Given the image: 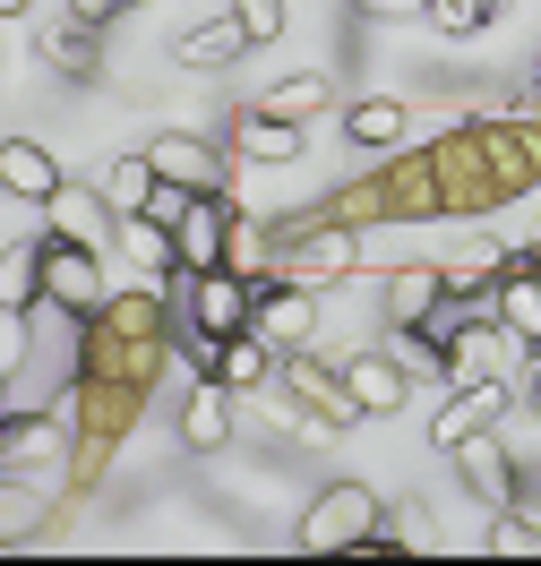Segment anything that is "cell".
<instances>
[{
  "label": "cell",
  "mask_w": 541,
  "mask_h": 566,
  "mask_svg": "<svg viewBox=\"0 0 541 566\" xmlns=\"http://www.w3.org/2000/svg\"><path fill=\"white\" fill-rule=\"evenodd\" d=\"M430 172H438V207L447 214L507 207V198H524L541 180V120H524V112H472V120L430 138Z\"/></svg>",
  "instance_id": "cell-1"
},
{
  "label": "cell",
  "mask_w": 541,
  "mask_h": 566,
  "mask_svg": "<svg viewBox=\"0 0 541 566\" xmlns=\"http://www.w3.org/2000/svg\"><path fill=\"white\" fill-rule=\"evenodd\" d=\"M164 360H173V301H155V292H121L95 318H77V369H86V378L155 387Z\"/></svg>",
  "instance_id": "cell-2"
},
{
  "label": "cell",
  "mask_w": 541,
  "mask_h": 566,
  "mask_svg": "<svg viewBox=\"0 0 541 566\" xmlns=\"http://www.w3.org/2000/svg\"><path fill=\"white\" fill-rule=\"evenodd\" d=\"M267 275L275 283H344L361 275V232L344 214H292V223H267Z\"/></svg>",
  "instance_id": "cell-3"
},
{
  "label": "cell",
  "mask_w": 541,
  "mask_h": 566,
  "mask_svg": "<svg viewBox=\"0 0 541 566\" xmlns=\"http://www.w3.org/2000/svg\"><path fill=\"white\" fill-rule=\"evenodd\" d=\"M378 515H387V497L370 490V481H326V490L301 506V532H292V541H301L310 558H353L361 541L378 532Z\"/></svg>",
  "instance_id": "cell-4"
},
{
  "label": "cell",
  "mask_w": 541,
  "mask_h": 566,
  "mask_svg": "<svg viewBox=\"0 0 541 566\" xmlns=\"http://www.w3.org/2000/svg\"><path fill=\"white\" fill-rule=\"evenodd\" d=\"M275 387L292 395V412H301V429H310V438H335V429H353V421H361L353 387H344V360H319L310 344H292V353H284Z\"/></svg>",
  "instance_id": "cell-5"
},
{
  "label": "cell",
  "mask_w": 541,
  "mask_h": 566,
  "mask_svg": "<svg viewBox=\"0 0 541 566\" xmlns=\"http://www.w3.org/2000/svg\"><path fill=\"white\" fill-rule=\"evenodd\" d=\"M70 455H77V429L52 421V412H0V472H27L43 490L70 481Z\"/></svg>",
  "instance_id": "cell-6"
},
{
  "label": "cell",
  "mask_w": 541,
  "mask_h": 566,
  "mask_svg": "<svg viewBox=\"0 0 541 566\" xmlns=\"http://www.w3.org/2000/svg\"><path fill=\"white\" fill-rule=\"evenodd\" d=\"M104 301H112V283H104V249L43 232V310H61V318H95Z\"/></svg>",
  "instance_id": "cell-7"
},
{
  "label": "cell",
  "mask_w": 541,
  "mask_h": 566,
  "mask_svg": "<svg viewBox=\"0 0 541 566\" xmlns=\"http://www.w3.org/2000/svg\"><path fill=\"white\" fill-rule=\"evenodd\" d=\"M507 412H516V378H465V395H447L430 412V447L447 455L456 438H472V429H499Z\"/></svg>",
  "instance_id": "cell-8"
},
{
  "label": "cell",
  "mask_w": 541,
  "mask_h": 566,
  "mask_svg": "<svg viewBox=\"0 0 541 566\" xmlns=\"http://www.w3.org/2000/svg\"><path fill=\"white\" fill-rule=\"evenodd\" d=\"M43 214H52V232L61 241H86V249H121V207H112L95 180H61L52 198H43Z\"/></svg>",
  "instance_id": "cell-9"
},
{
  "label": "cell",
  "mask_w": 541,
  "mask_h": 566,
  "mask_svg": "<svg viewBox=\"0 0 541 566\" xmlns=\"http://www.w3.org/2000/svg\"><path fill=\"white\" fill-rule=\"evenodd\" d=\"M232 189H198L189 198V214L173 223V241H180V266L189 275H207V266H223V249H232Z\"/></svg>",
  "instance_id": "cell-10"
},
{
  "label": "cell",
  "mask_w": 541,
  "mask_h": 566,
  "mask_svg": "<svg viewBox=\"0 0 541 566\" xmlns=\"http://www.w3.org/2000/svg\"><path fill=\"white\" fill-rule=\"evenodd\" d=\"M344 387H353L361 421H387V412H404V395H413V369H404L396 344H370V353L344 360Z\"/></svg>",
  "instance_id": "cell-11"
},
{
  "label": "cell",
  "mask_w": 541,
  "mask_h": 566,
  "mask_svg": "<svg viewBox=\"0 0 541 566\" xmlns=\"http://www.w3.org/2000/svg\"><path fill=\"white\" fill-rule=\"evenodd\" d=\"M447 455H456V472H465V490L481 497L490 515H507V506H516V455L499 447V429H472V438H456Z\"/></svg>",
  "instance_id": "cell-12"
},
{
  "label": "cell",
  "mask_w": 541,
  "mask_h": 566,
  "mask_svg": "<svg viewBox=\"0 0 541 566\" xmlns=\"http://www.w3.org/2000/svg\"><path fill=\"white\" fill-rule=\"evenodd\" d=\"M250 326L275 344V353H292V344H310V335H319V292H310V283H258Z\"/></svg>",
  "instance_id": "cell-13"
},
{
  "label": "cell",
  "mask_w": 541,
  "mask_h": 566,
  "mask_svg": "<svg viewBox=\"0 0 541 566\" xmlns=\"http://www.w3.org/2000/svg\"><path fill=\"white\" fill-rule=\"evenodd\" d=\"M232 387H223L216 369H198L189 378V403H180V447H198V455H223L232 447Z\"/></svg>",
  "instance_id": "cell-14"
},
{
  "label": "cell",
  "mask_w": 541,
  "mask_h": 566,
  "mask_svg": "<svg viewBox=\"0 0 541 566\" xmlns=\"http://www.w3.org/2000/svg\"><path fill=\"white\" fill-rule=\"evenodd\" d=\"M516 369H524V344H516L499 318L465 326V335L447 344V378H456V387H465V378H516Z\"/></svg>",
  "instance_id": "cell-15"
},
{
  "label": "cell",
  "mask_w": 541,
  "mask_h": 566,
  "mask_svg": "<svg viewBox=\"0 0 541 566\" xmlns=\"http://www.w3.org/2000/svg\"><path fill=\"white\" fill-rule=\"evenodd\" d=\"M146 164L164 180H180V189H232V172H223V155L207 138H189V129H164V138L146 146Z\"/></svg>",
  "instance_id": "cell-16"
},
{
  "label": "cell",
  "mask_w": 541,
  "mask_h": 566,
  "mask_svg": "<svg viewBox=\"0 0 541 566\" xmlns=\"http://www.w3.org/2000/svg\"><path fill=\"white\" fill-rule=\"evenodd\" d=\"M241 52H250V27H241L232 9L207 18V27H189V35H173V61H180V70H198V77H223Z\"/></svg>",
  "instance_id": "cell-17"
},
{
  "label": "cell",
  "mask_w": 541,
  "mask_h": 566,
  "mask_svg": "<svg viewBox=\"0 0 541 566\" xmlns=\"http://www.w3.org/2000/svg\"><path fill=\"white\" fill-rule=\"evenodd\" d=\"M207 369H216L223 387L241 395V387H275V369H284V353L258 335V326H241V335H223L216 353H207Z\"/></svg>",
  "instance_id": "cell-18"
},
{
  "label": "cell",
  "mask_w": 541,
  "mask_h": 566,
  "mask_svg": "<svg viewBox=\"0 0 541 566\" xmlns=\"http://www.w3.org/2000/svg\"><path fill=\"white\" fill-rule=\"evenodd\" d=\"M61 164H52V146H35V138H0V189L9 198H27V207H43L52 189H61Z\"/></svg>",
  "instance_id": "cell-19"
},
{
  "label": "cell",
  "mask_w": 541,
  "mask_h": 566,
  "mask_svg": "<svg viewBox=\"0 0 541 566\" xmlns=\"http://www.w3.org/2000/svg\"><path fill=\"white\" fill-rule=\"evenodd\" d=\"M232 155H241V164H292V155H301V129L275 120V112H258V104H241L232 112Z\"/></svg>",
  "instance_id": "cell-20"
},
{
  "label": "cell",
  "mask_w": 541,
  "mask_h": 566,
  "mask_svg": "<svg viewBox=\"0 0 541 566\" xmlns=\"http://www.w3.org/2000/svg\"><path fill=\"white\" fill-rule=\"evenodd\" d=\"M258 112H275V120H319V112H335V77L326 70H292V77H275V86H258Z\"/></svg>",
  "instance_id": "cell-21"
},
{
  "label": "cell",
  "mask_w": 541,
  "mask_h": 566,
  "mask_svg": "<svg viewBox=\"0 0 541 566\" xmlns=\"http://www.w3.org/2000/svg\"><path fill=\"white\" fill-rule=\"evenodd\" d=\"M344 138L370 146V155H387V146L413 138V104H404V95H361V104L344 112Z\"/></svg>",
  "instance_id": "cell-22"
},
{
  "label": "cell",
  "mask_w": 541,
  "mask_h": 566,
  "mask_svg": "<svg viewBox=\"0 0 541 566\" xmlns=\"http://www.w3.org/2000/svg\"><path fill=\"white\" fill-rule=\"evenodd\" d=\"M499 326L524 344V353H541V266H516V258H507V275H499Z\"/></svg>",
  "instance_id": "cell-23"
},
{
  "label": "cell",
  "mask_w": 541,
  "mask_h": 566,
  "mask_svg": "<svg viewBox=\"0 0 541 566\" xmlns=\"http://www.w3.org/2000/svg\"><path fill=\"white\" fill-rule=\"evenodd\" d=\"M52 524V490L27 472H0V541H35Z\"/></svg>",
  "instance_id": "cell-24"
},
{
  "label": "cell",
  "mask_w": 541,
  "mask_h": 566,
  "mask_svg": "<svg viewBox=\"0 0 541 566\" xmlns=\"http://www.w3.org/2000/svg\"><path fill=\"white\" fill-rule=\"evenodd\" d=\"M438 292H447V266H396V275H387V335H396V326H422Z\"/></svg>",
  "instance_id": "cell-25"
},
{
  "label": "cell",
  "mask_w": 541,
  "mask_h": 566,
  "mask_svg": "<svg viewBox=\"0 0 541 566\" xmlns=\"http://www.w3.org/2000/svg\"><path fill=\"white\" fill-rule=\"evenodd\" d=\"M0 310H43V241H0Z\"/></svg>",
  "instance_id": "cell-26"
},
{
  "label": "cell",
  "mask_w": 541,
  "mask_h": 566,
  "mask_svg": "<svg viewBox=\"0 0 541 566\" xmlns=\"http://www.w3.org/2000/svg\"><path fill=\"white\" fill-rule=\"evenodd\" d=\"M35 52L52 61L61 77H77V86H95L104 77V52H95V27H52V35H35Z\"/></svg>",
  "instance_id": "cell-27"
},
{
  "label": "cell",
  "mask_w": 541,
  "mask_h": 566,
  "mask_svg": "<svg viewBox=\"0 0 541 566\" xmlns=\"http://www.w3.org/2000/svg\"><path fill=\"white\" fill-rule=\"evenodd\" d=\"M155 180H164V172L146 164V146H138V155H104V172H95V189H104V198H112L121 214H138L146 198H155Z\"/></svg>",
  "instance_id": "cell-28"
},
{
  "label": "cell",
  "mask_w": 541,
  "mask_h": 566,
  "mask_svg": "<svg viewBox=\"0 0 541 566\" xmlns=\"http://www.w3.org/2000/svg\"><path fill=\"white\" fill-rule=\"evenodd\" d=\"M121 249L138 258L146 275H173V266H180V241H173V223H155V214H121Z\"/></svg>",
  "instance_id": "cell-29"
},
{
  "label": "cell",
  "mask_w": 541,
  "mask_h": 566,
  "mask_svg": "<svg viewBox=\"0 0 541 566\" xmlns=\"http://www.w3.org/2000/svg\"><path fill=\"white\" fill-rule=\"evenodd\" d=\"M507 9H516V0H430V27L465 43V35H481L490 18H507Z\"/></svg>",
  "instance_id": "cell-30"
},
{
  "label": "cell",
  "mask_w": 541,
  "mask_h": 566,
  "mask_svg": "<svg viewBox=\"0 0 541 566\" xmlns=\"http://www.w3.org/2000/svg\"><path fill=\"white\" fill-rule=\"evenodd\" d=\"M499 275H507V241H490V232H472L465 258L447 266V283H499Z\"/></svg>",
  "instance_id": "cell-31"
},
{
  "label": "cell",
  "mask_w": 541,
  "mask_h": 566,
  "mask_svg": "<svg viewBox=\"0 0 541 566\" xmlns=\"http://www.w3.org/2000/svg\"><path fill=\"white\" fill-rule=\"evenodd\" d=\"M35 310H0V378H18L27 369V344H35Z\"/></svg>",
  "instance_id": "cell-32"
},
{
  "label": "cell",
  "mask_w": 541,
  "mask_h": 566,
  "mask_svg": "<svg viewBox=\"0 0 541 566\" xmlns=\"http://www.w3.org/2000/svg\"><path fill=\"white\" fill-rule=\"evenodd\" d=\"M232 18L250 27V43H275V35H284V0H232Z\"/></svg>",
  "instance_id": "cell-33"
},
{
  "label": "cell",
  "mask_w": 541,
  "mask_h": 566,
  "mask_svg": "<svg viewBox=\"0 0 541 566\" xmlns=\"http://www.w3.org/2000/svg\"><path fill=\"white\" fill-rule=\"evenodd\" d=\"M370 27H404V18H430V0H353Z\"/></svg>",
  "instance_id": "cell-34"
},
{
  "label": "cell",
  "mask_w": 541,
  "mask_h": 566,
  "mask_svg": "<svg viewBox=\"0 0 541 566\" xmlns=\"http://www.w3.org/2000/svg\"><path fill=\"white\" fill-rule=\"evenodd\" d=\"M121 9H129V0H70V27H95V35H104Z\"/></svg>",
  "instance_id": "cell-35"
},
{
  "label": "cell",
  "mask_w": 541,
  "mask_h": 566,
  "mask_svg": "<svg viewBox=\"0 0 541 566\" xmlns=\"http://www.w3.org/2000/svg\"><path fill=\"white\" fill-rule=\"evenodd\" d=\"M516 412H541V353H524V369H516Z\"/></svg>",
  "instance_id": "cell-36"
},
{
  "label": "cell",
  "mask_w": 541,
  "mask_h": 566,
  "mask_svg": "<svg viewBox=\"0 0 541 566\" xmlns=\"http://www.w3.org/2000/svg\"><path fill=\"white\" fill-rule=\"evenodd\" d=\"M516 112H524V120H541V77L524 86V104H516Z\"/></svg>",
  "instance_id": "cell-37"
},
{
  "label": "cell",
  "mask_w": 541,
  "mask_h": 566,
  "mask_svg": "<svg viewBox=\"0 0 541 566\" xmlns=\"http://www.w3.org/2000/svg\"><path fill=\"white\" fill-rule=\"evenodd\" d=\"M0 18H27V0H0Z\"/></svg>",
  "instance_id": "cell-38"
},
{
  "label": "cell",
  "mask_w": 541,
  "mask_h": 566,
  "mask_svg": "<svg viewBox=\"0 0 541 566\" xmlns=\"http://www.w3.org/2000/svg\"><path fill=\"white\" fill-rule=\"evenodd\" d=\"M0 395H9V378H0Z\"/></svg>",
  "instance_id": "cell-39"
}]
</instances>
